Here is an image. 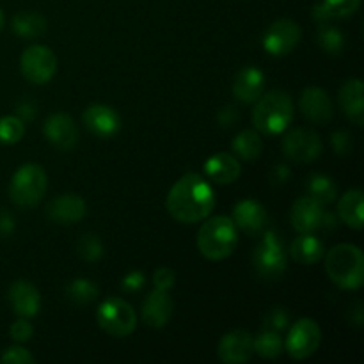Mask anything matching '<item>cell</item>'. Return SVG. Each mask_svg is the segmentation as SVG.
<instances>
[{
	"mask_svg": "<svg viewBox=\"0 0 364 364\" xmlns=\"http://www.w3.org/2000/svg\"><path fill=\"white\" fill-rule=\"evenodd\" d=\"M25 124L16 116L0 117V142L2 144H16L23 139Z\"/></svg>",
	"mask_w": 364,
	"mask_h": 364,
	"instance_id": "obj_32",
	"label": "cell"
},
{
	"mask_svg": "<svg viewBox=\"0 0 364 364\" xmlns=\"http://www.w3.org/2000/svg\"><path fill=\"white\" fill-rule=\"evenodd\" d=\"M294 119V103L283 91H272L262 95L252 110V123L258 134L276 137L290 127Z\"/></svg>",
	"mask_w": 364,
	"mask_h": 364,
	"instance_id": "obj_2",
	"label": "cell"
},
{
	"mask_svg": "<svg viewBox=\"0 0 364 364\" xmlns=\"http://www.w3.org/2000/svg\"><path fill=\"white\" fill-rule=\"evenodd\" d=\"M265 91V75L255 66H247L237 73L233 80V95L242 103H256Z\"/></svg>",
	"mask_w": 364,
	"mask_h": 364,
	"instance_id": "obj_19",
	"label": "cell"
},
{
	"mask_svg": "<svg viewBox=\"0 0 364 364\" xmlns=\"http://www.w3.org/2000/svg\"><path fill=\"white\" fill-rule=\"evenodd\" d=\"M255 270L262 279L277 281L287 270V252L283 242L274 231H265L262 242L252 255Z\"/></svg>",
	"mask_w": 364,
	"mask_h": 364,
	"instance_id": "obj_6",
	"label": "cell"
},
{
	"mask_svg": "<svg viewBox=\"0 0 364 364\" xmlns=\"http://www.w3.org/2000/svg\"><path fill=\"white\" fill-rule=\"evenodd\" d=\"M331 142H333L334 153H338V155H347V153L352 151V135L348 134V132H334Z\"/></svg>",
	"mask_w": 364,
	"mask_h": 364,
	"instance_id": "obj_38",
	"label": "cell"
},
{
	"mask_svg": "<svg viewBox=\"0 0 364 364\" xmlns=\"http://www.w3.org/2000/svg\"><path fill=\"white\" fill-rule=\"evenodd\" d=\"M173 309L174 304L173 299L169 297V291L155 290L146 297L144 304H142V320L146 322V326L160 329V327L167 326L171 315H173Z\"/></svg>",
	"mask_w": 364,
	"mask_h": 364,
	"instance_id": "obj_21",
	"label": "cell"
},
{
	"mask_svg": "<svg viewBox=\"0 0 364 364\" xmlns=\"http://www.w3.org/2000/svg\"><path fill=\"white\" fill-rule=\"evenodd\" d=\"M323 206L318 201H315L309 196L299 198L291 206V226L299 233H315L322 228L323 220Z\"/></svg>",
	"mask_w": 364,
	"mask_h": 364,
	"instance_id": "obj_17",
	"label": "cell"
},
{
	"mask_svg": "<svg viewBox=\"0 0 364 364\" xmlns=\"http://www.w3.org/2000/svg\"><path fill=\"white\" fill-rule=\"evenodd\" d=\"M363 82L359 78H350L340 89V105L345 116L355 124L364 123V98Z\"/></svg>",
	"mask_w": 364,
	"mask_h": 364,
	"instance_id": "obj_23",
	"label": "cell"
},
{
	"mask_svg": "<svg viewBox=\"0 0 364 364\" xmlns=\"http://www.w3.org/2000/svg\"><path fill=\"white\" fill-rule=\"evenodd\" d=\"M48 180L46 173L38 164H25L14 173L9 185V198L20 208H34L45 198Z\"/></svg>",
	"mask_w": 364,
	"mask_h": 364,
	"instance_id": "obj_5",
	"label": "cell"
},
{
	"mask_svg": "<svg viewBox=\"0 0 364 364\" xmlns=\"http://www.w3.org/2000/svg\"><path fill=\"white\" fill-rule=\"evenodd\" d=\"M66 295L73 304H91L98 297V287L89 279H75L66 287Z\"/></svg>",
	"mask_w": 364,
	"mask_h": 364,
	"instance_id": "obj_31",
	"label": "cell"
},
{
	"mask_svg": "<svg viewBox=\"0 0 364 364\" xmlns=\"http://www.w3.org/2000/svg\"><path fill=\"white\" fill-rule=\"evenodd\" d=\"M361 6V0H322L315 7L313 14L320 23H326L333 18H348Z\"/></svg>",
	"mask_w": 364,
	"mask_h": 364,
	"instance_id": "obj_27",
	"label": "cell"
},
{
	"mask_svg": "<svg viewBox=\"0 0 364 364\" xmlns=\"http://www.w3.org/2000/svg\"><path fill=\"white\" fill-rule=\"evenodd\" d=\"M231 149L237 156H240L242 160H256L263 151V141L262 135L256 130H244L233 139L231 142Z\"/></svg>",
	"mask_w": 364,
	"mask_h": 364,
	"instance_id": "obj_28",
	"label": "cell"
},
{
	"mask_svg": "<svg viewBox=\"0 0 364 364\" xmlns=\"http://www.w3.org/2000/svg\"><path fill=\"white\" fill-rule=\"evenodd\" d=\"M0 361L4 364H32L34 355L23 347H9L0 355Z\"/></svg>",
	"mask_w": 364,
	"mask_h": 364,
	"instance_id": "obj_35",
	"label": "cell"
},
{
	"mask_svg": "<svg viewBox=\"0 0 364 364\" xmlns=\"http://www.w3.org/2000/svg\"><path fill=\"white\" fill-rule=\"evenodd\" d=\"M9 302L13 306V311L20 318H32L39 313L41 308V295L38 288L31 284L28 281H14L9 288Z\"/></svg>",
	"mask_w": 364,
	"mask_h": 364,
	"instance_id": "obj_18",
	"label": "cell"
},
{
	"mask_svg": "<svg viewBox=\"0 0 364 364\" xmlns=\"http://www.w3.org/2000/svg\"><path fill=\"white\" fill-rule=\"evenodd\" d=\"M82 121H84L85 128L100 139H110L119 134L121 130L119 114L112 107L102 105V103L89 105L82 114Z\"/></svg>",
	"mask_w": 364,
	"mask_h": 364,
	"instance_id": "obj_12",
	"label": "cell"
},
{
	"mask_svg": "<svg viewBox=\"0 0 364 364\" xmlns=\"http://www.w3.org/2000/svg\"><path fill=\"white\" fill-rule=\"evenodd\" d=\"M43 132H45L46 141L60 151H70L78 144L77 124H75L73 117L64 112L52 114L46 119Z\"/></svg>",
	"mask_w": 364,
	"mask_h": 364,
	"instance_id": "obj_13",
	"label": "cell"
},
{
	"mask_svg": "<svg viewBox=\"0 0 364 364\" xmlns=\"http://www.w3.org/2000/svg\"><path fill=\"white\" fill-rule=\"evenodd\" d=\"M306 188H308L309 198L318 201L322 206L331 205V203L336 201L338 185L334 183L333 178L326 176V174H320V173L311 174L308 183H306Z\"/></svg>",
	"mask_w": 364,
	"mask_h": 364,
	"instance_id": "obj_29",
	"label": "cell"
},
{
	"mask_svg": "<svg viewBox=\"0 0 364 364\" xmlns=\"http://www.w3.org/2000/svg\"><path fill=\"white\" fill-rule=\"evenodd\" d=\"M231 220L238 230L251 235V237H256V235L265 231L269 215H267V210L263 208L262 203L255 201V199H244V201L235 205Z\"/></svg>",
	"mask_w": 364,
	"mask_h": 364,
	"instance_id": "obj_15",
	"label": "cell"
},
{
	"mask_svg": "<svg viewBox=\"0 0 364 364\" xmlns=\"http://www.w3.org/2000/svg\"><path fill=\"white\" fill-rule=\"evenodd\" d=\"M288 178V169L287 167H283V166H279L276 169V173L272 174V180H277V181H284Z\"/></svg>",
	"mask_w": 364,
	"mask_h": 364,
	"instance_id": "obj_44",
	"label": "cell"
},
{
	"mask_svg": "<svg viewBox=\"0 0 364 364\" xmlns=\"http://www.w3.org/2000/svg\"><path fill=\"white\" fill-rule=\"evenodd\" d=\"M18 112H20V119L25 121V119H32L34 117V107L28 105V102H23L18 105Z\"/></svg>",
	"mask_w": 364,
	"mask_h": 364,
	"instance_id": "obj_43",
	"label": "cell"
},
{
	"mask_svg": "<svg viewBox=\"0 0 364 364\" xmlns=\"http://www.w3.org/2000/svg\"><path fill=\"white\" fill-rule=\"evenodd\" d=\"M77 251L82 259L92 263V262H98V259L102 258L103 245L95 233H85L82 235L80 240L77 242Z\"/></svg>",
	"mask_w": 364,
	"mask_h": 364,
	"instance_id": "obj_34",
	"label": "cell"
},
{
	"mask_svg": "<svg viewBox=\"0 0 364 364\" xmlns=\"http://www.w3.org/2000/svg\"><path fill=\"white\" fill-rule=\"evenodd\" d=\"M21 75L32 84H46L53 78L57 71V57L48 46H28L20 57Z\"/></svg>",
	"mask_w": 364,
	"mask_h": 364,
	"instance_id": "obj_9",
	"label": "cell"
},
{
	"mask_svg": "<svg viewBox=\"0 0 364 364\" xmlns=\"http://www.w3.org/2000/svg\"><path fill=\"white\" fill-rule=\"evenodd\" d=\"M338 215L354 230L363 228V192L359 188L348 191L338 201Z\"/></svg>",
	"mask_w": 364,
	"mask_h": 364,
	"instance_id": "obj_25",
	"label": "cell"
},
{
	"mask_svg": "<svg viewBox=\"0 0 364 364\" xmlns=\"http://www.w3.org/2000/svg\"><path fill=\"white\" fill-rule=\"evenodd\" d=\"M301 41V27L294 20H276L263 34V48L274 57L288 55Z\"/></svg>",
	"mask_w": 364,
	"mask_h": 364,
	"instance_id": "obj_11",
	"label": "cell"
},
{
	"mask_svg": "<svg viewBox=\"0 0 364 364\" xmlns=\"http://www.w3.org/2000/svg\"><path fill=\"white\" fill-rule=\"evenodd\" d=\"M238 244V231L230 217H212L198 233V249L206 259L220 262L233 255Z\"/></svg>",
	"mask_w": 364,
	"mask_h": 364,
	"instance_id": "obj_4",
	"label": "cell"
},
{
	"mask_svg": "<svg viewBox=\"0 0 364 364\" xmlns=\"http://www.w3.org/2000/svg\"><path fill=\"white\" fill-rule=\"evenodd\" d=\"M96 320L98 326L114 338L130 336L137 326V315L134 308L119 297H110L102 302L96 311Z\"/></svg>",
	"mask_w": 364,
	"mask_h": 364,
	"instance_id": "obj_7",
	"label": "cell"
},
{
	"mask_svg": "<svg viewBox=\"0 0 364 364\" xmlns=\"http://www.w3.org/2000/svg\"><path fill=\"white\" fill-rule=\"evenodd\" d=\"M318 45L331 55H338L345 46L343 34L333 25H322L318 31Z\"/></svg>",
	"mask_w": 364,
	"mask_h": 364,
	"instance_id": "obj_33",
	"label": "cell"
},
{
	"mask_svg": "<svg viewBox=\"0 0 364 364\" xmlns=\"http://www.w3.org/2000/svg\"><path fill=\"white\" fill-rule=\"evenodd\" d=\"M252 341H255V352L259 358L276 359L283 352V340L274 331H263Z\"/></svg>",
	"mask_w": 364,
	"mask_h": 364,
	"instance_id": "obj_30",
	"label": "cell"
},
{
	"mask_svg": "<svg viewBox=\"0 0 364 364\" xmlns=\"http://www.w3.org/2000/svg\"><path fill=\"white\" fill-rule=\"evenodd\" d=\"M322 141L311 128H294L283 139V153L288 160L308 164L322 155Z\"/></svg>",
	"mask_w": 364,
	"mask_h": 364,
	"instance_id": "obj_10",
	"label": "cell"
},
{
	"mask_svg": "<svg viewBox=\"0 0 364 364\" xmlns=\"http://www.w3.org/2000/svg\"><path fill=\"white\" fill-rule=\"evenodd\" d=\"M2 27H4V13L2 9H0V31H2Z\"/></svg>",
	"mask_w": 364,
	"mask_h": 364,
	"instance_id": "obj_45",
	"label": "cell"
},
{
	"mask_svg": "<svg viewBox=\"0 0 364 364\" xmlns=\"http://www.w3.org/2000/svg\"><path fill=\"white\" fill-rule=\"evenodd\" d=\"M14 34L23 39H34L45 34L46 20L43 14L32 13V11H21L13 18Z\"/></svg>",
	"mask_w": 364,
	"mask_h": 364,
	"instance_id": "obj_26",
	"label": "cell"
},
{
	"mask_svg": "<svg viewBox=\"0 0 364 364\" xmlns=\"http://www.w3.org/2000/svg\"><path fill=\"white\" fill-rule=\"evenodd\" d=\"M326 270L334 284L343 290H358L364 283V256L358 245H334L326 256Z\"/></svg>",
	"mask_w": 364,
	"mask_h": 364,
	"instance_id": "obj_3",
	"label": "cell"
},
{
	"mask_svg": "<svg viewBox=\"0 0 364 364\" xmlns=\"http://www.w3.org/2000/svg\"><path fill=\"white\" fill-rule=\"evenodd\" d=\"M322 331L313 318H301L290 327L287 336V352L295 361L308 359L318 350Z\"/></svg>",
	"mask_w": 364,
	"mask_h": 364,
	"instance_id": "obj_8",
	"label": "cell"
},
{
	"mask_svg": "<svg viewBox=\"0 0 364 364\" xmlns=\"http://www.w3.org/2000/svg\"><path fill=\"white\" fill-rule=\"evenodd\" d=\"M237 119L238 112L233 107H226V109H223V112L219 114V123L223 124V127H230V124H233Z\"/></svg>",
	"mask_w": 364,
	"mask_h": 364,
	"instance_id": "obj_41",
	"label": "cell"
},
{
	"mask_svg": "<svg viewBox=\"0 0 364 364\" xmlns=\"http://www.w3.org/2000/svg\"><path fill=\"white\" fill-rule=\"evenodd\" d=\"M255 338L247 331H231L224 334L223 340L219 341L217 354L219 359L226 364H242L247 363L255 354Z\"/></svg>",
	"mask_w": 364,
	"mask_h": 364,
	"instance_id": "obj_14",
	"label": "cell"
},
{
	"mask_svg": "<svg viewBox=\"0 0 364 364\" xmlns=\"http://www.w3.org/2000/svg\"><path fill=\"white\" fill-rule=\"evenodd\" d=\"M265 326L269 327V331L279 333V331H283L284 327L288 326V315L281 308L272 309V311L265 316Z\"/></svg>",
	"mask_w": 364,
	"mask_h": 364,
	"instance_id": "obj_39",
	"label": "cell"
},
{
	"mask_svg": "<svg viewBox=\"0 0 364 364\" xmlns=\"http://www.w3.org/2000/svg\"><path fill=\"white\" fill-rule=\"evenodd\" d=\"M240 162L230 153H217L205 162V174L215 183H233L240 176Z\"/></svg>",
	"mask_w": 364,
	"mask_h": 364,
	"instance_id": "obj_22",
	"label": "cell"
},
{
	"mask_svg": "<svg viewBox=\"0 0 364 364\" xmlns=\"http://www.w3.org/2000/svg\"><path fill=\"white\" fill-rule=\"evenodd\" d=\"M144 274L139 272V270H134V272L127 274V276L123 277V281H121V287L124 288L127 291H130V294H134V291H139L142 290V287H144Z\"/></svg>",
	"mask_w": 364,
	"mask_h": 364,
	"instance_id": "obj_40",
	"label": "cell"
},
{
	"mask_svg": "<svg viewBox=\"0 0 364 364\" xmlns=\"http://www.w3.org/2000/svg\"><path fill=\"white\" fill-rule=\"evenodd\" d=\"M167 212L174 220L194 224L205 220L215 206L213 188L201 174L188 173L181 176L167 194Z\"/></svg>",
	"mask_w": 364,
	"mask_h": 364,
	"instance_id": "obj_1",
	"label": "cell"
},
{
	"mask_svg": "<svg viewBox=\"0 0 364 364\" xmlns=\"http://www.w3.org/2000/svg\"><path fill=\"white\" fill-rule=\"evenodd\" d=\"M85 201L77 194H63L46 206V217L60 226H71L84 219Z\"/></svg>",
	"mask_w": 364,
	"mask_h": 364,
	"instance_id": "obj_16",
	"label": "cell"
},
{
	"mask_svg": "<svg viewBox=\"0 0 364 364\" xmlns=\"http://www.w3.org/2000/svg\"><path fill=\"white\" fill-rule=\"evenodd\" d=\"M174 281H176V276L171 269H159L153 276V283H155V290H162V291H169L171 288L174 287Z\"/></svg>",
	"mask_w": 364,
	"mask_h": 364,
	"instance_id": "obj_37",
	"label": "cell"
},
{
	"mask_svg": "<svg viewBox=\"0 0 364 364\" xmlns=\"http://www.w3.org/2000/svg\"><path fill=\"white\" fill-rule=\"evenodd\" d=\"M301 110L311 123L327 124L333 117V102L320 87H308L301 95Z\"/></svg>",
	"mask_w": 364,
	"mask_h": 364,
	"instance_id": "obj_20",
	"label": "cell"
},
{
	"mask_svg": "<svg viewBox=\"0 0 364 364\" xmlns=\"http://www.w3.org/2000/svg\"><path fill=\"white\" fill-rule=\"evenodd\" d=\"M13 230H14L13 217L7 215V213H0V235H2V237H7V235L13 233Z\"/></svg>",
	"mask_w": 364,
	"mask_h": 364,
	"instance_id": "obj_42",
	"label": "cell"
},
{
	"mask_svg": "<svg viewBox=\"0 0 364 364\" xmlns=\"http://www.w3.org/2000/svg\"><path fill=\"white\" fill-rule=\"evenodd\" d=\"M326 247L323 242L313 233H301L290 245V255L301 265H313L322 259Z\"/></svg>",
	"mask_w": 364,
	"mask_h": 364,
	"instance_id": "obj_24",
	"label": "cell"
},
{
	"mask_svg": "<svg viewBox=\"0 0 364 364\" xmlns=\"http://www.w3.org/2000/svg\"><path fill=\"white\" fill-rule=\"evenodd\" d=\"M32 333H34V329H32L31 322H28L27 318L16 320V322L9 327L11 338H13L14 341H18V343H23V341L31 340Z\"/></svg>",
	"mask_w": 364,
	"mask_h": 364,
	"instance_id": "obj_36",
	"label": "cell"
}]
</instances>
